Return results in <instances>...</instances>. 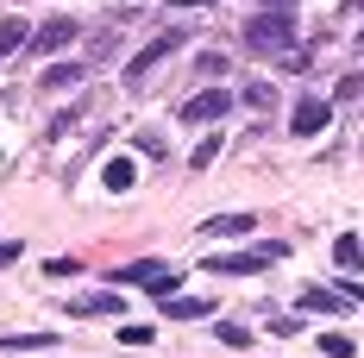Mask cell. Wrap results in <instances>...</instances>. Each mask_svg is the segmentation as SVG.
I'll return each mask as SVG.
<instances>
[{"label":"cell","mask_w":364,"mask_h":358,"mask_svg":"<svg viewBox=\"0 0 364 358\" xmlns=\"http://www.w3.org/2000/svg\"><path fill=\"white\" fill-rule=\"evenodd\" d=\"M239 38H245L252 57H277V63H283L289 51H301V44H295V13H270V6H257Z\"/></svg>","instance_id":"cell-1"},{"label":"cell","mask_w":364,"mask_h":358,"mask_svg":"<svg viewBox=\"0 0 364 358\" xmlns=\"http://www.w3.org/2000/svg\"><path fill=\"white\" fill-rule=\"evenodd\" d=\"M283 258H289V246L270 239V246H252V251H208L201 270H208V277H257L264 264H283Z\"/></svg>","instance_id":"cell-2"},{"label":"cell","mask_w":364,"mask_h":358,"mask_svg":"<svg viewBox=\"0 0 364 358\" xmlns=\"http://www.w3.org/2000/svg\"><path fill=\"white\" fill-rule=\"evenodd\" d=\"M182 44H188V32H182V26H164V32H157V38L145 44V51H139V57H132V63L119 70V75H126V88H139V82H145V75L157 70V63H170V57H176Z\"/></svg>","instance_id":"cell-3"},{"label":"cell","mask_w":364,"mask_h":358,"mask_svg":"<svg viewBox=\"0 0 364 358\" xmlns=\"http://www.w3.org/2000/svg\"><path fill=\"white\" fill-rule=\"evenodd\" d=\"M232 88H195L188 101H182V126H220L226 113H232Z\"/></svg>","instance_id":"cell-4"},{"label":"cell","mask_w":364,"mask_h":358,"mask_svg":"<svg viewBox=\"0 0 364 358\" xmlns=\"http://www.w3.org/2000/svg\"><path fill=\"white\" fill-rule=\"evenodd\" d=\"M176 277V264H164V258H132V264H119V270H107V289H157Z\"/></svg>","instance_id":"cell-5"},{"label":"cell","mask_w":364,"mask_h":358,"mask_svg":"<svg viewBox=\"0 0 364 358\" xmlns=\"http://www.w3.org/2000/svg\"><path fill=\"white\" fill-rule=\"evenodd\" d=\"M119 308H126V295H119V289H88V295H70V315L75 321H101V315H113V321H119Z\"/></svg>","instance_id":"cell-6"},{"label":"cell","mask_w":364,"mask_h":358,"mask_svg":"<svg viewBox=\"0 0 364 358\" xmlns=\"http://www.w3.org/2000/svg\"><path fill=\"white\" fill-rule=\"evenodd\" d=\"M327 120H333V107H327V101L301 95V101L289 107V132H295V139H321V132H327Z\"/></svg>","instance_id":"cell-7"},{"label":"cell","mask_w":364,"mask_h":358,"mask_svg":"<svg viewBox=\"0 0 364 358\" xmlns=\"http://www.w3.org/2000/svg\"><path fill=\"white\" fill-rule=\"evenodd\" d=\"M157 315L164 321H220V302L214 295H170V302H157Z\"/></svg>","instance_id":"cell-8"},{"label":"cell","mask_w":364,"mask_h":358,"mask_svg":"<svg viewBox=\"0 0 364 358\" xmlns=\"http://www.w3.org/2000/svg\"><path fill=\"white\" fill-rule=\"evenodd\" d=\"M75 32H82V26H75L70 13H57V19H44V26L32 32V44H26V51H38V57H57V51H63Z\"/></svg>","instance_id":"cell-9"},{"label":"cell","mask_w":364,"mask_h":358,"mask_svg":"<svg viewBox=\"0 0 364 358\" xmlns=\"http://www.w3.org/2000/svg\"><path fill=\"white\" fill-rule=\"evenodd\" d=\"M295 308H301V315H346L352 302H346L339 289H327V283H308L301 295H295Z\"/></svg>","instance_id":"cell-10"},{"label":"cell","mask_w":364,"mask_h":358,"mask_svg":"<svg viewBox=\"0 0 364 358\" xmlns=\"http://www.w3.org/2000/svg\"><path fill=\"white\" fill-rule=\"evenodd\" d=\"M245 233H257V214H214V220H201V239H245Z\"/></svg>","instance_id":"cell-11"},{"label":"cell","mask_w":364,"mask_h":358,"mask_svg":"<svg viewBox=\"0 0 364 358\" xmlns=\"http://www.w3.org/2000/svg\"><path fill=\"white\" fill-rule=\"evenodd\" d=\"M50 346H63V333H0V352H50Z\"/></svg>","instance_id":"cell-12"},{"label":"cell","mask_w":364,"mask_h":358,"mask_svg":"<svg viewBox=\"0 0 364 358\" xmlns=\"http://www.w3.org/2000/svg\"><path fill=\"white\" fill-rule=\"evenodd\" d=\"M101 182H107L113 195H126V189L139 182V164H132V157H107V164H101Z\"/></svg>","instance_id":"cell-13"},{"label":"cell","mask_w":364,"mask_h":358,"mask_svg":"<svg viewBox=\"0 0 364 358\" xmlns=\"http://www.w3.org/2000/svg\"><path fill=\"white\" fill-rule=\"evenodd\" d=\"M333 264H339L346 277H352V270H364V239H352V233H339V239H333Z\"/></svg>","instance_id":"cell-14"},{"label":"cell","mask_w":364,"mask_h":358,"mask_svg":"<svg viewBox=\"0 0 364 358\" xmlns=\"http://www.w3.org/2000/svg\"><path fill=\"white\" fill-rule=\"evenodd\" d=\"M32 44V26L13 13V19H0V57H13V51H26Z\"/></svg>","instance_id":"cell-15"},{"label":"cell","mask_w":364,"mask_h":358,"mask_svg":"<svg viewBox=\"0 0 364 358\" xmlns=\"http://www.w3.org/2000/svg\"><path fill=\"white\" fill-rule=\"evenodd\" d=\"M75 82H82V63H50L38 88H50V95H63V88H75Z\"/></svg>","instance_id":"cell-16"},{"label":"cell","mask_w":364,"mask_h":358,"mask_svg":"<svg viewBox=\"0 0 364 358\" xmlns=\"http://www.w3.org/2000/svg\"><path fill=\"white\" fill-rule=\"evenodd\" d=\"M214 339H220V346H232V352H245V346H252V327H245V321H214Z\"/></svg>","instance_id":"cell-17"},{"label":"cell","mask_w":364,"mask_h":358,"mask_svg":"<svg viewBox=\"0 0 364 358\" xmlns=\"http://www.w3.org/2000/svg\"><path fill=\"white\" fill-rule=\"evenodd\" d=\"M239 101L257 107V113H270V107H277V88H270V82H252V88H239Z\"/></svg>","instance_id":"cell-18"},{"label":"cell","mask_w":364,"mask_h":358,"mask_svg":"<svg viewBox=\"0 0 364 358\" xmlns=\"http://www.w3.org/2000/svg\"><path fill=\"white\" fill-rule=\"evenodd\" d=\"M75 270H82L75 258H44V277H50V283H63V277H75Z\"/></svg>","instance_id":"cell-19"},{"label":"cell","mask_w":364,"mask_h":358,"mask_svg":"<svg viewBox=\"0 0 364 358\" xmlns=\"http://www.w3.org/2000/svg\"><path fill=\"white\" fill-rule=\"evenodd\" d=\"M214 157H220V132H214V139H201V144H195V157H188V164H195V170H208Z\"/></svg>","instance_id":"cell-20"},{"label":"cell","mask_w":364,"mask_h":358,"mask_svg":"<svg viewBox=\"0 0 364 358\" xmlns=\"http://www.w3.org/2000/svg\"><path fill=\"white\" fill-rule=\"evenodd\" d=\"M195 70L214 82V75H226V57H220V51H201V57H195Z\"/></svg>","instance_id":"cell-21"},{"label":"cell","mask_w":364,"mask_h":358,"mask_svg":"<svg viewBox=\"0 0 364 358\" xmlns=\"http://www.w3.org/2000/svg\"><path fill=\"white\" fill-rule=\"evenodd\" d=\"M321 352H327V358H352V339H346V333H327Z\"/></svg>","instance_id":"cell-22"},{"label":"cell","mask_w":364,"mask_h":358,"mask_svg":"<svg viewBox=\"0 0 364 358\" xmlns=\"http://www.w3.org/2000/svg\"><path fill=\"white\" fill-rule=\"evenodd\" d=\"M151 339H157L151 327H119V346H151Z\"/></svg>","instance_id":"cell-23"},{"label":"cell","mask_w":364,"mask_h":358,"mask_svg":"<svg viewBox=\"0 0 364 358\" xmlns=\"http://www.w3.org/2000/svg\"><path fill=\"white\" fill-rule=\"evenodd\" d=\"M19 258H26V239H0V270H6V264H19Z\"/></svg>","instance_id":"cell-24"},{"label":"cell","mask_w":364,"mask_h":358,"mask_svg":"<svg viewBox=\"0 0 364 358\" xmlns=\"http://www.w3.org/2000/svg\"><path fill=\"white\" fill-rule=\"evenodd\" d=\"M333 95H339V101H358V95H364V75H346V82H339Z\"/></svg>","instance_id":"cell-25"},{"label":"cell","mask_w":364,"mask_h":358,"mask_svg":"<svg viewBox=\"0 0 364 358\" xmlns=\"http://www.w3.org/2000/svg\"><path fill=\"white\" fill-rule=\"evenodd\" d=\"M257 6H270V13H295V0H257Z\"/></svg>","instance_id":"cell-26"},{"label":"cell","mask_w":364,"mask_h":358,"mask_svg":"<svg viewBox=\"0 0 364 358\" xmlns=\"http://www.w3.org/2000/svg\"><path fill=\"white\" fill-rule=\"evenodd\" d=\"M170 6H214V0H170Z\"/></svg>","instance_id":"cell-27"}]
</instances>
